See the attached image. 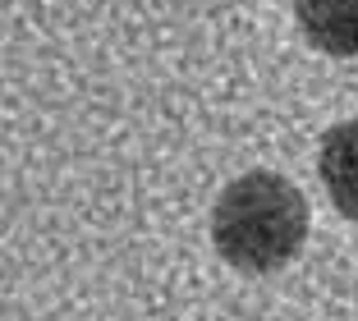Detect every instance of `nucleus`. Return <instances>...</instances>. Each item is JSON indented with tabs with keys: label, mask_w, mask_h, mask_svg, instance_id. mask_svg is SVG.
Here are the masks:
<instances>
[{
	"label": "nucleus",
	"mask_w": 358,
	"mask_h": 321,
	"mask_svg": "<svg viewBox=\"0 0 358 321\" xmlns=\"http://www.w3.org/2000/svg\"><path fill=\"white\" fill-rule=\"evenodd\" d=\"M211 238L230 266L280 271L308 238V202L285 175L253 170L216 197Z\"/></svg>",
	"instance_id": "nucleus-1"
},
{
	"label": "nucleus",
	"mask_w": 358,
	"mask_h": 321,
	"mask_svg": "<svg viewBox=\"0 0 358 321\" xmlns=\"http://www.w3.org/2000/svg\"><path fill=\"white\" fill-rule=\"evenodd\" d=\"M317 175L327 184V197L340 216L358 220V120L327 129L322 156H317Z\"/></svg>",
	"instance_id": "nucleus-2"
},
{
	"label": "nucleus",
	"mask_w": 358,
	"mask_h": 321,
	"mask_svg": "<svg viewBox=\"0 0 358 321\" xmlns=\"http://www.w3.org/2000/svg\"><path fill=\"white\" fill-rule=\"evenodd\" d=\"M303 37L327 55H358V0H294Z\"/></svg>",
	"instance_id": "nucleus-3"
}]
</instances>
